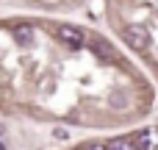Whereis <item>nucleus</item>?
<instances>
[{"instance_id":"obj_5","label":"nucleus","mask_w":158,"mask_h":150,"mask_svg":"<svg viewBox=\"0 0 158 150\" xmlns=\"http://www.w3.org/2000/svg\"><path fill=\"white\" fill-rule=\"evenodd\" d=\"M106 148L108 150H142L139 145H136V139H133V142H131V139H111Z\"/></svg>"},{"instance_id":"obj_1","label":"nucleus","mask_w":158,"mask_h":150,"mask_svg":"<svg viewBox=\"0 0 158 150\" xmlns=\"http://www.w3.org/2000/svg\"><path fill=\"white\" fill-rule=\"evenodd\" d=\"M125 42H128L133 50H147L150 36H147V31H144L142 25H131V28L125 31Z\"/></svg>"},{"instance_id":"obj_3","label":"nucleus","mask_w":158,"mask_h":150,"mask_svg":"<svg viewBox=\"0 0 158 150\" xmlns=\"http://www.w3.org/2000/svg\"><path fill=\"white\" fill-rule=\"evenodd\" d=\"M136 145L142 150H158V128H144L136 136Z\"/></svg>"},{"instance_id":"obj_8","label":"nucleus","mask_w":158,"mask_h":150,"mask_svg":"<svg viewBox=\"0 0 158 150\" xmlns=\"http://www.w3.org/2000/svg\"><path fill=\"white\" fill-rule=\"evenodd\" d=\"M0 150H6V145H3V142H0Z\"/></svg>"},{"instance_id":"obj_2","label":"nucleus","mask_w":158,"mask_h":150,"mask_svg":"<svg viewBox=\"0 0 158 150\" xmlns=\"http://www.w3.org/2000/svg\"><path fill=\"white\" fill-rule=\"evenodd\" d=\"M56 36H58L64 45H69V47H81V45H83V33H81L78 28H72V25L56 28Z\"/></svg>"},{"instance_id":"obj_4","label":"nucleus","mask_w":158,"mask_h":150,"mask_svg":"<svg viewBox=\"0 0 158 150\" xmlns=\"http://www.w3.org/2000/svg\"><path fill=\"white\" fill-rule=\"evenodd\" d=\"M14 39H17L19 45H31V42H33V28H31V25H19V28L14 31Z\"/></svg>"},{"instance_id":"obj_7","label":"nucleus","mask_w":158,"mask_h":150,"mask_svg":"<svg viewBox=\"0 0 158 150\" xmlns=\"http://www.w3.org/2000/svg\"><path fill=\"white\" fill-rule=\"evenodd\" d=\"M86 150H108V148H106V145H97V142H94V145H89Z\"/></svg>"},{"instance_id":"obj_6","label":"nucleus","mask_w":158,"mask_h":150,"mask_svg":"<svg viewBox=\"0 0 158 150\" xmlns=\"http://www.w3.org/2000/svg\"><path fill=\"white\" fill-rule=\"evenodd\" d=\"M53 136H56V139H69V131H64V128H56V131H53Z\"/></svg>"}]
</instances>
